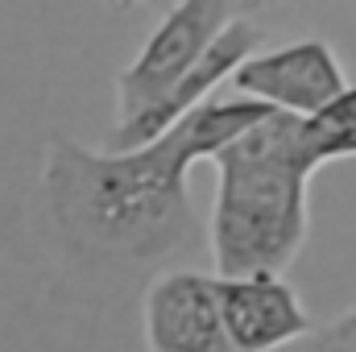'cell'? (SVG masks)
Masks as SVG:
<instances>
[{"instance_id": "obj_7", "label": "cell", "mask_w": 356, "mask_h": 352, "mask_svg": "<svg viewBox=\"0 0 356 352\" xmlns=\"http://www.w3.org/2000/svg\"><path fill=\"white\" fill-rule=\"evenodd\" d=\"M257 46H261V29H257L253 21H245V17H236V21L220 33V42L203 54V63H199L186 79H178L154 108L137 112L133 120H116L112 133H108V145L124 150V145L154 141L158 133H166V129L178 125L182 116H191L199 104H207V99L220 91V83H228L232 71H236L249 54H257Z\"/></svg>"}, {"instance_id": "obj_9", "label": "cell", "mask_w": 356, "mask_h": 352, "mask_svg": "<svg viewBox=\"0 0 356 352\" xmlns=\"http://www.w3.org/2000/svg\"><path fill=\"white\" fill-rule=\"evenodd\" d=\"M302 352H356V307L336 315L327 328H315L302 340Z\"/></svg>"}, {"instance_id": "obj_3", "label": "cell", "mask_w": 356, "mask_h": 352, "mask_svg": "<svg viewBox=\"0 0 356 352\" xmlns=\"http://www.w3.org/2000/svg\"><path fill=\"white\" fill-rule=\"evenodd\" d=\"M241 0H178L149 33L141 54L116 79V120H133L154 108L178 79H186L203 54L220 42V33L236 21Z\"/></svg>"}, {"instance_id": "obj_5", "label": "cell", "mask_w": 356, "mask_h": 352, "mask_svg": "<svg viewBox=\"0 0 356 352\" xmlns=\"http://www.w3.org/2000/svg\"><path fill=\"white\" fill-rule=\"evenodd\" d=\"M228 83L241 95H249V99H261L269 108L298 112V116L319 112L323 104H332L348 88L336 50L327 42H319V38L290 42V46L269 50V54H249L232 71Z\"/></svg>"}, {"instance_id": "obj_8", "label": "cell", "mask_w": 356, "mask_h": 352, "mask_svg": "<svg viewBox=\"0 0 356 352\" xmlns=\"http://www.w3.org/2000/svg\"><path fill=\"white\" fill-rule=\"evenodd\" d=\"M302 133H307V145H311L319 166L340 162V158H356V88L353 83L332 104H323L319 112L302 116Z\"/></svg>"}, {"instance_id": "obj_4", "label": "cell", "mask_w": 356, "mask_h": 352, "mask_svg": "<svg viewBox=\"0 0 356 352\" xmlns=\"http://www.w3.org/2000/svg\"><path fill=\"white\" fill-rule=\"evenodd\" d=\"M141 332L149 352H241L220 307V278L166 269L141 298Z\"/></svg>"}, {"instance_id": "obj_2", "label": "cell", "mask_w": 356, "mask_h": 352, "mask_svg": "<svg viewBox=\"0 0 356 352\" xmlns=\"http://www.w3.org/2000/svg\"><path fill=\"white\" fill-rule=\"evenodd\" d=\"M211 257L216 273H286L311 232V178L323 170L302 116L273 108L211 158Z\"/></svg>"}, {"instance_id": "obj_1", "label": "cell", "mask_w": 356, "mask_h": 352, "mask_svg": "<svg viewBox=\"0 0 356 352\" xmlns=\"http://www.w3.org/2000/svg\"><path fill=\"white\" fill-rule=\"evenodd\" d=\"M269 112V104L249 95H211L141 145L88 150L71 137H54L42 170L50 237L83 269L166 262L195 237V203L186 186L191 166Z\"/></svg>"}, {"instance_id": "obj_6", "label": "cell", "mask_w": 356, "mask_h": 352, "mask_svg": "<svg viewBox=\"0 0 356 352\" xmlns=\"http://www.w3.org/2000/svg\"><path fill=\"white\" fill-rule=\"evenodd\" d=\"M220 307L228 336L241 352H277L302 344L315 332V319L298 303L294 286L282 273H216Z\"/></svg>"}]
</instances>
